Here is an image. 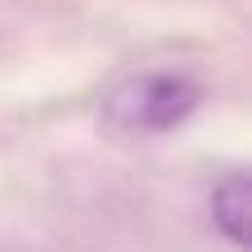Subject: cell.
<instances>
[{"mask_svg": "<svg viewBox=\"0 0 252 252\" xmlns=\"http://www.w3.org/2000/svg\"><path fill=\"white\" fill-rule=\"evenodd\" d=\"M210 220H215L220 238L229 248H238V252L248 248V229H252V178H248V168H229L210 187Z\"/></svg>", "mask_w": 252, "mask_h": 252, "instance_id": "obj_2", "label": "cell"}, {"mask_svg": "<svg viewBox=\"0 0 252 252\" xmlns=\"http://www.w3.org/2000/svg\"><path fill=\"white\" fill-rule=\"evenodd\" d=\"M206 89L187 70H140L112 84L98 108V126L112 140H150L178 131L201 108Z\"/></svg>", "mask_w": 252, "mask_h": 252, "instance_id": "obj_1", "label": "cell"}]
</instances>
